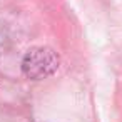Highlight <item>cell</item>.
<instances>
[{
  "instance_id": "1",
  "label": "cell",
  "mask_w": 122,
  "mask_h": 122,
  "mask_svg": "<svg viewBox=\"0 0 122 122\" xmlns=\"http://www.w3.org/2000/svg\"><path fill=\"white\" fill-rule=\"evenodd\" d=\"M59 67V57L52 49L47 47H35L27 52L22 60V70L30 79H44L54 74Z\"/></svg>"
}]
</instances>
